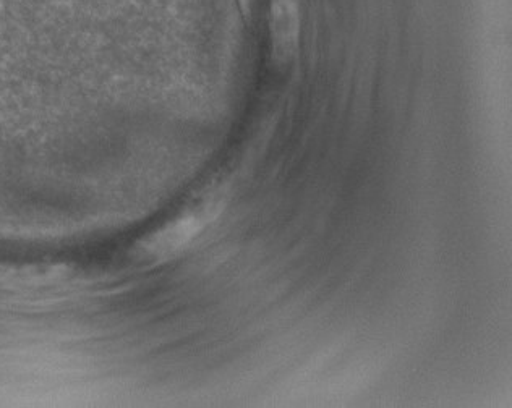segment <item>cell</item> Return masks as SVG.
I'll return each instance as SVG.
<instances>
[{
  "mask_svg": "<svg viewBox=\"0 0 512 408\" xmlns=\"http://www.w3.org/2000/svg\"><path fill=\"white\" fill-rule=\"evenodd\" d=\"M271 38L276 60L291 62L299 49V0H271Z\"/></svg>",
  "mask_w": 512,
  "mask_h": 408,
  "instance_id": "cell-2",
  "label": "cell"
},
{
  "mask_svg": "<svg viewBox=\"0 0 512 408\" xmlns=\"http://www.w3.org/2000/svg\"><path fill=\"white\" fill-rule=\"evenodd\" d=\"M210 219V209H188L150 237H146L138 248L151 260H169L171 256L188 247L200 235L201 230L205 229Z\"/></svg>",
  "mask_w": 512,
  "mask_h": 408,
  "instance_id": "cell-1",
  "label": "cell"
}]
</instances>
